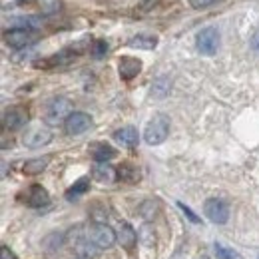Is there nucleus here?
I'll return each mask as SVG.
<instances>
[{
    "label": "nucleus",
    "instance_id": "26",
    "mask_svg": "<svg viewBox=\"0 0 259 259\" xmlns=\"http://www.w3.org/2000/svg\"><path fill=\"white\" fill-rule=\"evenodd\" d=\"M251 46H253L255 52H259V30L253 34V38H251Z\"/></svg>",
    "mask_w": 259,
    "mask_h": 259
},
{
    "label": "nucleus",
    "instance_id": "22",
    "mask_svg": "<svg viewBox=\"0 0 259 259\" xmlns=\"http://www.w3.org/2000/svg\"><path fill=\"white\" fill-rule=\"evenodd\" d=\"M106 54H108V42H106V40H96L94 46H92V56L100 60V58H104Z\"/></svg>",
    "mask_w": 259,
    "mask_h": 259
},
{
    "label": "nucleus",
    "instance_id": "12",
    "mask_svg": "<svg viewBox=\"0 0 259 259\" xmlns=\"http://www.w3.org/2000/svg\"><path fill=\"white\" fill-rule=\"evenodd\" d=\"M48 203H50V194L38 184L30 186V190L26 192V205H30V207H46Z\"/></svg>",
    "mask_w": 259,
    "mask_h": 259
},
{
    "label": "nucleus",
    "instance_id": "16",
    "mask_svg": "<svg viewBox=\"0 0 259 259\" xmlns=\"http://www.w3.org/2000/svg\"><path fill=\"white\" fill-rule=\"evenodd\" d=\"M116 235H118V241H120L122 247H126V249H134L136 247L138 233H136V229L130 226V224L122 222L120 227H118V231H116Z\"/></svg>",
    "mask_w": 259,
    "mask_h": 259
},
{
    "label": "nucleus",
    "instance_id": "27",
    "mask_svg": "<svg viewBox=\"0 0 259 259\" xmlns=\"http://www.w3.org/2000/svg\"><path fill=\"white\" fill-rule=\"evenodd\" d=\"M2 259H14V255L10 253V249H8V247H2Z\"/></svg>",
    "mask_w": 259,
    "mask_h": 259
},
{
    "label": "nucleus",
    "instance_id": "28",
    "mask_svg": "<svg viewBox=\"0 0 259 259\" xmlns=\"http://www.w3.org/2000/svg\"><path fill=\"white\" fill-rule=\"evenodd\" d=\"M195 259H207V257H203V255H201V257H195Z\"/></svg>",
    "mask_w": 259,
    "mask_h": 259
},
{
    "label": "nucleus",
    "instance_id": "10",
    "mask_svg": "<svg viewBox=\"0 0 259 259\" xmlns=\"http://www.w3.org/2000/svg\"><path fill=\"white\" fill-rule=\"evenodd\" d=\"M72 243H74V251L82 259H94V257H98V253H100V247H98L96 243H94L86 233H82V237L72 239Z\"/></svg>",
    "mask_w": 259,
    "mask_h": 259
},
{
    "label": "nucleus",
    "instance_id": "1",
    "mask_svg": "<svg viewBox=\"0 0 259 259\" xmlns=\"http://www.w3.org/2000/svg\"><path fill=\"white\" fill-rule=\"evenodd\" d=\"M72 114V102L68 98H52L46 104L44 110V124L46 126H56V124H64Z\"/></svg>",
    "mask_w": 259,
    "mask_h": 259
},
{
    "label": "nucleus",
    "instance_id": "15",
    "mask_svg": "<svg viewBox=\"0 0 259 259\" xmlns=\"http://www.w3.org/2000/svg\"><path fill=\"white\" fill-rule=\"evenodd\" d=\"M114 140H116L118 144H122L124 148H130V150H132V148L138 146L140 136H138V130L134 128V126H124V128L114 132Z\"/></svg>",
    "mask_w": 259,
    "mask_h": 259
},
{
    "label": "nucleus",
    "instance_id": "18",
    "mask_svg": "<svg viewBox=\"0 0 259 259\" xmlns=\"http://www.w3.org/2000/svg\"><path fill=\"white\" fill-rule=\"evenodd\" d=\"M50 156H44V158H34V160H28V162L22 165V171L26 174V176H36V174H42L46 167H48V163H50Z\"/></svg>",
    "mask_w": 259,
    "mask_h": 259
},
{
    "label": "nucleus",
    "instance_id": "6",
    "mask_svg": "<svg viewBox=\"0 0 259 259\" xmlns=\"http://www.w3.org/2000/svg\"><path fill=\"white\" fill-rule=\"evenodd\" d=\"M220 48V32L213 26L203 28L201 32L197 34V50L205 56H213Z\"/></svg>",
    "mask_w": 259,
    "mask_h": 259
},
{
    "label": "nucleus",
    "instance_id": "9",
    "mask_svg": "<svg viewBox=\"0 0 259 259\" xmlns=\"http://www.w3.org/2000/svg\"><path fill=\"white\" fill-rule=\"evenodd\" d=\"M92 126V118L86 112H72L64 122V130L68 136H80Z\"/></svg>",
    "mask_w": 259,
    "mask_h": 259
},
{
    "label": "nucleus",
    "instance_id": "17",
    "mask_svg": "<svg viewBox=\"0 0 259 259\" xmlns=\"http://www.w3.org/2000/svg\"><path fill=\"white\" fill-rule=\"evenodd\" d=\"M128 46L140 48V50H154L158 46V38L150 36V34H136L128 40Z\"/></svg>",
    "mask_w": 259,
    "mask_h": 259
},
{
    "label": "nucleus",
    "instance_id": "8",
    "mask_svg": "<svg viewBox=\"0 0 259 259\" xmlns=\"http://www.w3.org/2000/svg\"><path fill=\"white\" fill-rule=\"evenodd\" d=\"M4 42L10 46V48H26L28 44L34 42V30L30 28H10L4 32Z\"/></svg>",
    "mask_w": 259,
    "mask_h": 259
},
{
    "label": "nucleus",
    "instance_id": "20",
    "mask_svg": "<svg viewBox=\"0 0 259 259\" xmlns=\"http://www.w3.org/2000/svg\"><path fill=\"white\" fill-rule=\"evenodd\" d=\"M88 188H90V180H88V178H80V180H78V182H74V186L66 192V197H68V199H76L78 195L86 194V192H88Z\"/></svg>",
    "mask_w": 259,
    "mask_h": 259
},
{
    "label": "nucleus",
    "instance_id": "13",
    "mask_svg": "<svg viewBox=\"0 0 259 259\" xmlns=\"http://www.w3.org/2000/svg\"><path fill=\"white\" fill-rule=\"evenodd\" d=\"M118 72L122 76V80H132L136 78L140 72H142V62L138 58H132V56H124L120 58V64H118Z\"/></svg>",
    "mask_w": 259,
    "mask_h": 259
},
{
    "label": "nucleus",
    "instance_id": "14",
    "mask_svg": "<svg viewBox=\"0 0 259 259\" xmlns=\"http://www.w3.org/2000/svg\"><path fill=\"white\" fill-rule=\"evenodd\" d=\"M92 178L100 184H114L118 180V169L110 163H96L92 167Z\"/></svg>",
    "mask_w": 259,
    "mask_h": 259
},
{
    "label": "nucleus",
    "instance_id": "3",
    "mask_svg": "<svg viewBox=\"0 0 259 259\" xmlns=\"http://www.w3.org/2000/svg\"><path fill=\"white\" fill-rule=\"evenodd\" d=\"M86 235L96 243L100 249H110L116 241H118V235L116 231L110 226H106L104 222H94L86 227Z\"/></svg>",
    "mask_w": 259,
    "mask_h": 259
},
{
    "label": "nucleus",
    "instance_id": "29",
    "mask_svg": "<svg viewBox=\"0 0 259 259\" xmlns=\"http://www.w3.org/2000/svg\"><path fill=\"white\" fill-rule=\"evenodd\" d=\"M257 259H259V257H257Z\"/></svg>",
    "mask_w": 259,
    "mask_h": 259
},
{
    "label": "nucleus",
    "instance_id": "19",
    "mask_svg": "<svg viewBox=\"0 0 259 259\" xmlns=\"http://www.w3.org/2000/svg\"><path fill=\"white\" fill-rule=\"evenodd\" d=\"M118 180L120 182H126V184H136L140 180V169L132 163H122L118 167Z\"/></svg>",
    "mask_w": 259,
    "mask_h": 259
},
{
    "label": "nucleus",
    "instance_id": "2",
    "mask_svg": "<svg viewBox=\"0 0 259 259\" xmlns=\"http://www.w3.org/2000/svg\"><path fill=\"white\" fill-rule=\"evenodd\" d=\"M167 134H169V118L165 114H156L144 130V140L150 146H160L162 142H165Z\"/></svg>",
    "mask_w": 259,
    "mask_h": 259
},
{
    "label": "nucleus",
    "instance_id": "7",
    "mask_svg": "<svg viewBox=\"0 0 259 259\" xmlns=\"http://www.w3.org/2000/svg\"><path fill=\"white\" fill-rule=\"evenodd\" d=\"M4 128L10 130V132H16V130H22L28 124V110L22 108V106H14L10 110L4 112Z\"/></svg>",
    "mask_w": 259,
    "mask_h": 259
},
{
    "label": "nucleus",
    "instance_id": "25",
    "mask_svg": "<svg viewBox=\"0 0 259 259\" xmlns=\"http://www.w3.org/2000/svg\"><path fill=\"white\" fill-rule=\"evenodd\" d=\"M178 207H180V209H182V211H184V213L188 215V220H190L192 224H199V218L195 215V213L192 211V209H190V207H188V205H184L182 201H178Z\"/></svg>",
    "mask_w": 259,
    "mask_h": 259
},
{
    "label": "nucleus",
    "instance_id": "21",
    "mask_svg": "<svg viewBox=\"0 0 259 259\" xmlns=\"http://www.w3.org/2000/svg\"><path fill=\"white\" fill-rule=\"evenodd\" d=\"M215 255H218V259H243L235 249L227 247L224 243H215Z\"/></svg>",
    "mask_w": 259,
    "mask_h": 259
},
{
    "label": "nucleus",
    "instance_id": "5",
    "mask_svg": "<svg viewBox=\"0 0 259 259\" xmlns=\"http://www.w3.org/2000/svg\"><path fill=\"white\" fill-rule=\"evenodd\" d=\"M203 213L205 218L211 222V224H218V226H224L229 220V205H227L224 199H218V197H211L203 203Z\"/></svg>",
    "mask_w": 259,
    "mask_h": 259
},
{
    "label": "nucleus",
    "instance_id": "11",
    "mask_svg": "<svg viewBox=\"0 0 259 259\" xmlns=\"http://www.w3.org/2000/svg\"><path fill=\"white\" fill-rule=\"evenodd\" d=\"M88 152H90V156L98 163H108L110 160L116 158V150L112 146H108L106 142H94V144H90L88 146Z\"/></svg>",
    "mask_w": 259,
    "mask_h": 259
},
{
    "label": "nucleus",
    "instance_id": "24",
    "mask_svg": "<svg viewBox=\"0 0 259 259\" xmlns=\"http://www.w3.org/2000/svg\"><path fill=\"white\" fill-rule=\"evenodd\" d=\"M215 2H220V0H190L192 8H195V10H203V8H209V6H213Z\"/></svg>",
    "mask_w": 259,
    "mask_h": 259
},
{
    "label": "nucleus",
    "instance_id": "4",
    "mask_svg": "<svg viewBox=\"0 0 259 259\" xmlns=\"http://www.w3.org/2000/svg\"><path fill=\"white\" fill-rule=\"evenodd\" d=\"M50 140H52V130L46 124H32V126L26 128L24 136H22L24 146L26 148H34V150L50 144Z\"/></svg>",
    "mask_w": 259,
    "mask_h": 259
},
{
    "label": "nucleus",
    "instance_id": "23",
    "mask_svg": "<svg viewBox=\"0 0 259 259\" xmlns=\"http://www.w3.org/2000/svg\"><path fill=\"white\" fill-rule=\"evenodd\" d=\"M40 6H42V12L52 14L60 10V0H40Z\"/></svg>",
    "mask_w": 259,
    "mask_h": 259
}]
</instances>
